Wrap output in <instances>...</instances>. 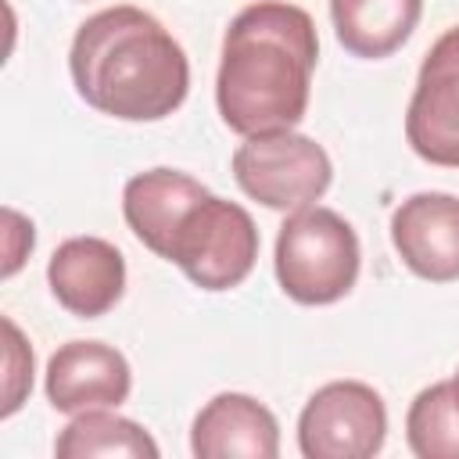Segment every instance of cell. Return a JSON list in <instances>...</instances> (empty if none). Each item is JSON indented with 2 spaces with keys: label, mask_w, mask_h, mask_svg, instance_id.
Listing matches in <instances>:
<instances>
[{
  "label": "cell",
  "mask_w": 459,
  "mask_h": 459,
  "mask_svg": "<svg viewBox=\"0 0 459 459\" xmlns=\"http://www.w3.org/2000/svg\"><path fill=\"white\" fill-rule=\"evenodd\" d=\"M319 36L308 11L287 0H255L230 22L215 75L222 122L240 133L294 129L308 111Z\"/></svg>",
  "instance_id": "6da1fadb"
},
{
  "label": "cell",
  "mask_w": 459,
  "mask_h": 459,
  "mask_svg": "<svg viewBox=\"0 0 459 459\" xmlns=\"http://www.w3.org/2000/svg\"><path fill=\"white\" fill-rule=\"evenodd\" d=\"M68 72L93 111L122 122L169 118L190 90V61L176 36L133 4L97 11L79 25Z\"/></svg>",
  "instance_id": "7a4b0ae2"
},
{
  "label": "cell",
  "mask_w": 459,
  "mask_h": 459,
  "mask_svg": "<svg viewBox=\"0 0 459 459\" xmlns=\"http://www.w3.org/2000/svg\"><path fill=\"white\" fill-rule=\"evenodd\" d=\"M359 237L344 215L323 204L298 208L276 233V280L298 305H333L359 280Z\"/></svg>",
  "instance_id": "3957f363"
},
{
  "label": "cell",
  "mask_w": 459,
  "mask_h": 459,
  "mask_svg": "<svg viewBox=\"0 0 459 459\" xmlns=\"http://www.w3.org/2000/svg\"><path fill=\"white\" fill-rule=\"evenodd\" d=\"M233 179L251 201L273 212H298L326 194L333 165L323 143L312 136L276 129L244 136V143L233 151Z\"/></svg>",
  "instance_id": "277c9868"
},
{
  "label": "cell",
  "mask_w": 459,
  "mask_h": 459,
  "mask_svg": "<svg viewBox=\"0 0 459 459\" xmlns=\"http://www.w3.org/2000/svg\"><path fill=\"white\" fill-rule=\"evenodd\" d=\"M169 262L201 290H230L244 283L258 262V226L237 201L208 194L183 215Z\"/></svg>",
  "instance_id": "5b68a950"
},
{
  "label": "cell",
  "mask_w": 459,
  "mask_h": 459,
  "mask_svg": "<svg viewBox=\"0 0 459 459\" xmlns=\"http://www.w3.org/2000/svg\"><path fill=\"white\" fill-rule=\"evenodd\" d=\"M387 405L362 380L323 384L298 416V448L305 459H369L384 448Z\"/></svg>",
  "instance_id": "8992f818"
},
{
  "label": "cell",
  "mask_w": 459,
  "mask_h": 459,
  "mask_svg": "<svg viewBox=\"0 0 459 459\" xmlns=\"http://www.w3.org/2000/svg\"><path fill=\"white\" fill-rule=\"evenodd\" d=\"M409 147L441 169H459V25L427 50L405 111Z\"/></svg>",
  "instance_id": "52a82bcc"
},
{
  "label": "cell",
  "mask_w": 459,
  "mask_h": 459,
  "mask_svg": "<svg viewBox=\"0 0 459 459\" xmlns=\"http://www.w3.org/2000/svg\"><path fill=\"white\" fill-rule=\"evenodd\" d=\"M391 244L420 280H459V197L441 190L405 197L391 215Z\"/></svg>",
  "instance_id": "ba28073f"
},
{
  "label": "cell",
  "mask_w": 459,
  "mask_h": 459,
  "mask_svg": "<svg viewBox=\"0 0 459 459\" xmlns=\"http://www.w3.org/2000/svg\"><path fill=\"white\" fill-rule=\"evenodd\" d=\"M47 402L57 412L118 409L129 398L133 373L118 348L104 341H68L47 362Z\"/></svg>",
  "instance_id": "9c48e42d"
},
{
  "label": "cell",
  "mask_w": 459,
  "mask_h": 459,
  "mask_svg": "<svg viewBox=\"0 0 459 459\" xmlns=\"http://www.w3.org/2000/svg\"><path fill=\"white\" fill-rule=\"evenodd\" d=\"M47 283L61 308L79 319H97L122 301L126 258L104 237H68L47 262Z\"/></svg>",
  "instance_id": "30bf717a"
},
{
  "label": "cell",
  "mask_w": 459,
  "mask_h": 459,
  "mask_svg": "<svg viewBox=\"0 0 459 459\" xmlns=\"http://www.w3.org/2000/svg\"><path fill=\"white\" fill-rule=\"evenodd\" d=\"M190 452L197 459H276V416L251 394L222 391L194 416Z\"/></svg>",
  "instance_id": "8fae6325"
},
{
  "label": "cell",
  "mask_w": 459,
  "mask_h": 459,
  "mask_svg": "<svg viewBox=\"0 0 459 459\" xmlns=\"http://www.w3.org/2000/svg\"><path fill=\"white\" fill-rule=\"evenodd\" d=\"M212 190L204 183H197L186 172L176 169H151V172H136L126 190H122V215L133 230V237L154 251L158 258H169L172 237L183 222V215L204 201Z\"/></svg>",
  "instance_id": "7c38bea8"
},
{
  "label": "cell",
  "mask_w": 459,
  "mask_h": 459,
  "mask_svg": "<svg viewBox=\"0 0 459 459\" xmlns=\"http://www.w3.org/2000/svg\"><path fill=\"white\" fill-rule=\"evenodd\" d=\"M420 14L423 0H330L337 43L362 61L394 54L412 36Z\"/></svg>",
  "instance_id": "4fadbf2b"
},
{
  "label": "cell",
  "mask_w": 459,
  "mask_h": 459,
  "mask_svg": "<svg viewBox=\"0 0 459 459\" xmlns=\"http://www.w3.org/2000/svg\"><path fill=\"white\" fill-rule=\"evenodd\" d=\"M54 452L61 459H158L154 437L140 423L108 409L75 412V420L57 434Z\"/></svg>",
  "instance_id": "5bb4252c"
},
{
  "label": "cell",
  "mask_w": 459,
  "mask_h": 459,
  "mask_svg": "<svg viewBox=\"0 0 459 459\" xmlns=\"http://www.w3.org/2000/svg\"><path fill=\"white\" fill-rule=\"evenodd\" d=\"M405 441L420 459H459V394L452 380H437L412 398Z\"/></svg>",
  "instance_id": "9a60e30c"
},
{
  "label": "cell",
  "mask_w": 459,
  "mask_h": 459,
  "mask_svg": "<svg viewBox=\"0 0 459 459\" xmlns=\"http://www.w3.org/2000/svg\"><path fill=\"white\" fill-rule=\"evenodd\" d=\"M32 391V348L25 344L14 319L4 316V409L0 416H14Z\"/></svg>",
  "instance_id": "2e32d148"
},
{
  "label": "cell",
  "mask_w": 459,
  "mask_h": 459,
  "mask_svg": "<svg viewBox=\"0 0 459 459\" xmlns=\"http://www.w3.org/2000/svg\"><path fill=\"white\" fill-rule=\"evenodd\" d=\"M4 222H7V262H4V276H14L18 265L29 258V251L36 244V230L14 208H4Z\"/></svg>",
  "instance_id": "e0dca14e"
},
{
  "label": "cell",
  "mask_w": 459,
  "mask_h": 459,
  "mask_svg": "<svg viewBox=\"0 0 459 459\" xmlns=\"http://www.w3.org/2000/svg\"><path fill=\"white\" fill-rule=\"evenodd\" d=\"M452 384H455V394H459V373H455V377H452Z\"/></svg>",
  "instance_id": "ac0fdd59"
}]
</instances>
